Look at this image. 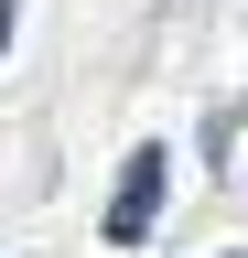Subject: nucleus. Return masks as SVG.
I'll use <instances>...</instances> for the list:
<instances>
[{
	"instance_id": "f257e3e1",
	"label": "nucleus",
	"mask_w": 248,
	"mask_h": 258,
	"mask_svg": "<svg viewBox=\"0 0 248 258\" xmlns=\"http://www.w3.org/2000/svg\"><path fill=\"white\" fill-rule=\"evenodd\" d=\"M162 172H173V151H151V140H140V151H130V172H119V194H108V237H119V247H140V237H151V215H162Z\"/></svg>"
},
{
	"instance_id": "f03ea898",
	"label": "nucleus",
	"mask_w": 248,
	"mask_h": 258,
	"mask_svg": "<svg viewBox=\"0 0 248 258\" xmlns=\"http://www.w3.org/2000/svg\"><path fill=\"white\" fill-rule=\"evenodd\" d=\"M11 22H22V0H0V54H11Z\"/></svg>"
}]
</instances>
